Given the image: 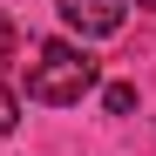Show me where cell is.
I'll list each match as a JSON object with an SVG mask.
<instances>
[{"mask_svg":"<svg viewBox=\"0 0 156 156\" xmlns=\"http://www.w3.org/2000/svg\"><path fill=\"white\" fill-rule=\"evenodd\" d=\"M129 7H149V14H156V0H129Z\"/></svg>","mask_w":156,"mask_h":156,"instance_id":"8992f818","label":"cell"},{"mask_svg":"<svg viewBox=\"0 0 156 156\" xmlns=\"http://www.w3.org/2000/svg\"><path fill=\"white\" fill-rule=\"evenodd\" d=\"M95 82H102V68L75 41H41L34 61H27V95L34 102H82Z\"/></svg>","mask_w":156,"mask_h":156,"instance_id":"6da1fadb","label":"cell"},{"mask_svg":"<svg viewBox=\"0 0 156 156\" xmlns=\"http://www.w3.org/2000/svg\"><path fill=\"white\" fill-rule=\"evenodd\" d=\"M14 122H20V95L0 82V136H14Z\"/></svg>","mask_w":156,"mask_h":156,"instance_id":"277c9868","label":"cell"},{"mask_svg":"<svg viewBox=\"0 0 156 156\" xmlns=\"http://www.w3.org/2000/svg\"><path fill=\"white\" fill-rule=\"evenodd\" d=\"M61 7V20L82 41H109V34H122V20H129V0H55Z\"/></svg>","mask_w":156,"mask_h":156,"instance_id":"7a4b0ae2","label":"cell"},{"mask_svg":"<svg viewBox=\"0 0 156 156\" xmlns=\"http://www.w3.org/2000/svg\"><path fill=\"white\" fill-rule=\"evenodd\" d=\"M102 109H109V115H129V109H136V88H129V82H109V88H102Z\"/></svg>","mask_w":156,"mask_h":156,"instance_id":"3957f363","label":"cell"},{"mask_svg":"<svg viewBox=\"0 0 156 156\" xmlns=\"http://www.w3.org/2000/svg\"><path fill=\"white\" fill-rule=\"evenodd\" d=\"M14 41H20V27H14V20H7V14H0V68H7V61H14Z\"/></svg>","mask_w":156,"mask_h":156,"instance_id":"5b68a950","label":"cell"}]
</instances>
